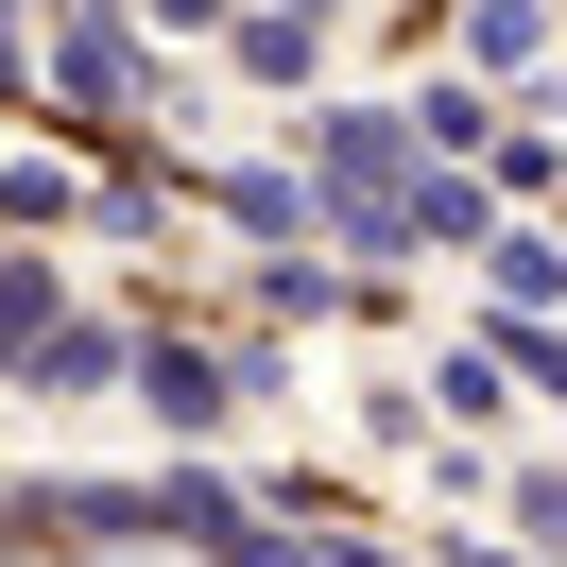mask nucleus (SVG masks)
<instances>
[{
  "label": "nucleus",
  "mask_w": 567,
  "mask_h": 567,
  "mask_svg": "<svg viewBox=\"0 0 567 567\" xmlns=\"http://www.w3.org/2000/svg\"><path fill=\"white\" fill-rule=\"evenodd\" d=\"M121 567H189V550H121Z\"/></svg>",
  "instance_id": "1"
}]
</instances>
